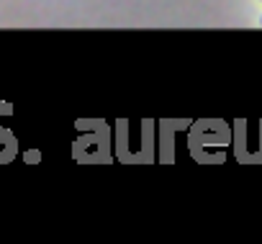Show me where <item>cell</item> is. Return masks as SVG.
I'll list each match as a JSON object with an SVG mask.
<instances>
[]
</instances>
